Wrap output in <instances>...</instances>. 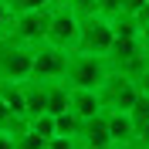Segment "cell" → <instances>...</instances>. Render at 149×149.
Returning a JSON list of instances; mask_svg holds the SVG:
<instances>
[{"instance_id":"cell-1","label":"cell","mask_w":149,"mask_h":149,"mask_svg":"<svg viewBox=\"0 0 149 149\" xmlns=\"http://www.w3.org/2000/svg\"><path fill=\"white\" fill-rule=\"evenodd\" d=\"M109 61L102 54H85V51H71L68 58V74L65 81L68 88H98L105 81V74H109Z\"/></svg>"},{"instance_id":"cell-2","label":"cell","mask_w":149,"mask_h":149,"mask_svg":"<svg viewBox=\"0 0 149 149\" xmlns=\"http://www.w3.org/2000/svg\"><path fill=\"white\" fill-rule=\"evenodd\" d=\"M34 65V47L17 37H0V81H24L31 78Z\"/></svg>"},{"instance_id":"cell-3","label":"cell","mask_w":149,"mask_h":149,"mask_svg":"<svg viewBox=\"0 0 149 149\" xmlns=\"http://www.w3.org/2000/svg\"><path fill=\"white\" fill-rule=\"evenodd\" d=\"M112 44H115V27H112V17L105 14H92V17H81V27H78V44L74 51H85V54H109Z\"/></svg>"},{"instance_id":"cell-4","label":"cell","mask_w":149,"mask_h":149,"mask_svg":"<svg viewBox=\"0 0 149 149\" xmlns=\"http://www.w3.org/2000/svg\"><path fill=\"white\" fill-rule=\"evenodd\" d=\"M136 98H139V85H136V78L122 71H109L105 81L98 85V102L105 112H129Z\"/></svg>"},{"instance_id":"cell-5","label":"cell","mask_w":149,"mask_h":149,"mask_svg":"<svg viewBox=\"0 0 149 149\" xmlns=\"http://www.w3.org/2000/svg\"><path fill=\"white\" fill-rule=\"evenodd\" d=\"M68 58H71V51L51 44V41L37 44L34 47V65H31V78H37V81H65Z\"/></svg>"},{"instance_id":"cell-6","label":"cell","mask_w":149,"mask_h":149,"mask_svg":"<svg viewBox=\"0 0 149 149\" xmlns=\"http://www.w3.org/2000/svg\"><path fill=\"white\" fill-rule=\"evenodd\" d=\"M78 27H81V17H74L71 7L61 3V7H51V24H47V41L65 51H74L78 44Z\"/></svg>"},{"instance_id":"cell-7","label":"cell","mask_w":149,"mask_h":149,"mask_svg":"<svg viewBox=\"0 0 149 149\" xmlns=\"http://www.w3.org/2000/svg\"><path fill=\"white\" fill-rule=\"evenodd\" d=\"M47 24H51V7L44 10H27V14H14V31L10 37H17L24 44L37 47L47 41Z\"/></svg>"},{"instance_id":"cell-8","label":"cell","mask_w":149,"mask_h":149,"mask_svg":"<svg viewBox=\"0 0 149 149\" xmlns=\"http://www.w3.org/2000/svg\"><path fill=\"white\" fill-rule=\"evenodd\" d=\"M78 142L95 146V149H115V139H112V132H109V115L98 112V115H92V119H85L81 132H78Z\"/></svg>"},{"instance_id":"cell-9","label":"cell","mask_w":149,"mask_h":149,"mask_svg":"<svg viewBox=\"0 0 149 149\" xmlns=\"http://www.w3.org/2000/svg\"><path fill=\"white\" fill-rule=\"evenodd\" d=\"M20 88H24V112H27V122L37 119V115H44L47 112V81L24 78Z\"/></svg>"},{"instance_id":"cell-10","label":"cell","mask_w":149,"mask_h":149,"mask_svg":"<svg viewBox=\"0 0 149 149\" xmlns=\"http://www.w3.org/2000/svg\"><path fill=\"white\" fill-rule=\"evenodd\" d=\"M109 115V132L115 139V149H132L136 146V129H132L129 112H105Z\"/></svg>"},{"instance_id":"cell-11","label":"cell","mask_w":149,"mask_h":149,"mask_svg":"<svg viewBox=\"0 0 149 149\" xmlns=\"http://www.w3.org/2000/svg\"><path fill=\"white\" fill-rule=\"evenodd\" d=\"M129 115H132V129H136V146L132 149H149V95L136 98Z\"/></svg>"},{"instance_id":"cell-12","label":"cell","mask_w":149,"mask_h":149,"mask_svg":"<svg viewBox=\"0 0 149 149\" xmlns=\"http://www.w3.org/2000/svg\"><path fill=\"white\" fill-rule=\"evenodd\" d=\"M71 112L81 122L98 115V112H105L102 102H98V88H71Z\"/></svg>"},{"instance_id":"cell-13","label":"cell","mask_w":149,"mask_h":149,"mask_svg":"<svg viewBox=\"0 0 149 149\" xmlns=\"http://www.w3.org/2000/svg\"><path fill=\"white\" fill-rule=\"evenodd\" d=\"M68 109H71V88H68V81H47V112L61 115Z\"/></svg>"},{"instance_id":"cell-14","label":"cell","mask_w":149,"mask_h":149,"mask_svg":"<svg viewBox=\"0 0 149 149\" xmlns=\"http://www.w3.org/2000/svg\"><path fill=\"white\" fill-rule=\"evenodd\" d=\"M24 129H27V119L17 115V112L7 105V98L0 95V132H7V136H20Z\"/></svg>"},{"instance_id":"cell-15","label":"cell","mask_w":149,"mask_h":149,"mask_svg":"<svg viewBox=\"0 0 149 149\" xmlns=\"http://www.w3.org/2000/svg\"><path fill=\"white\" fill-rule=\"evenodd\" d=\"M54 122H58V136H74V139H78V132H81V119H78L71 109L61 112V115H54Z\"/></svg>"},{"instance_id":"cell-16","label":"cell","mask_w":149,"mask_h":149,"mask_svg":"<svg viewBox=\"0 0 149 149\" xmlns=\"http://www.w3.org/2000/svg\"><path fill=\"white\" fill-rule=\"evenodd\" d=\"M27 129H34L37 136H44V139H51V136H58V122L51 112H44V115H37V119L27 122Z\"/></svg>"},{"instance_id":"cell-17","label":"cell","mask_w":149,"mask_h":149,"mask_svg":"<svg viewBox=\"0 0 149 149\" xmlns=\"http://www.w3.org/2000/svg\"><path fill=\"white\" fill-rule=\"evenodd\" d=\"M44 136H37L34 129H24L20 136H14V149H44Z\"/></svg>"},{"instance_id":"cell-18","label":"cell","mask_w":149,"mask_h":149,"mask_svg":"<svg viewBox=\"0 0 149 149\" xmlns=\"http://www.w3.org/2000/svg\"><path fill=\"white\" fill-rule=\"evenodd\" d=\"M14 14H27V10H44L51 7V0H3Z\"/></svg>"},{"instance_id":"cell-19","label":"cell","mask_w":149,"mask_h":149,"mask_svg":"<svg viewBox=\"0 0 149 149\" xmlns=\"http://www.w3.org/2000/svg\"><path fill=\"white\" fill-rule=\"evenodd\" d=\"M68 7L74 17H92V14H98V0H68Z\"/></svg>"},{"instance_id":"cell-20","label":"cell","mask_w":149,"mask_h":149,"mask_svg":"<svg viewBox=\"0 0 149 149\" xmlns=\"http://www.w3.org/2000/svg\"><path fill=\"white\" fill-rule=\"evenodd\" d=\"M44 149H78V139L74 136H51L44 142Z\"/></svg>"},{"instance_id":"cell-21","label":"cell","mask_w":149,"mask_h":149,"mask_svg":"<svg viewBox=\"0 0 149 149\" xmlns=\"http://www.w3.org/2000/svg\"><path fill=\"white\" fill-rule=\"evenodd\" d=\"M10 31H14V10L0 0V37H7Z\"/></svg>"},{"instance_id":"cell-22","label":"cell","mask_w":149,"mask_h":149,"mask_svg":"<svg viewBox=\"0 0 149 149\" xmlns=\"http://www.w3.org/2000/svg\"><path fill=\"white\" fill-rule=\"evenodd\" d=\"M149 0H119V14H125V17H139V10L146 7Z\"/></svg>"},{"instance_id":"cell-23","label":"cell","mask_w":149,"mask_h":149,"mask_svg":"<svg viewBox=\"0 0 149 149\" xmlns=\"http://www.w3.org/2000/svg\"><path fill=\"white\" fill-rule=\"evenodd\" d=\"M136 85H139V95H149V65L136 74Z\"/></svg>"},{"instance_id":"cell-24","label":"cell","mask_w":149,"mask_h":149,"mask_svg":"<svg viewBox=\"0 0 149 149\" xmlns=\"http://www.w3.org/2000/svg\"><path fill=\"white\" fill-rule=\"evenodd\" d=\"M0 149H14V136H7V132H0Z\"/></svg>"},{"instance_id":"cell-25","label":"cell","mask_w":149,"mask_h":149,"mask_svg":"<svg viewBox=\"0 0 149 149\" xmlns=\"http://www.w3.org/2000/svg\"><path fill=\"white\" fill-rule=\"evenodd\" d=\"M136 20H139V24H149V3L139 10V17H136Z\"/></svg>"},{"instance_id":"cell-26","label":"cell","mask_w":149,"mask_h":149,"mask_svg":"<svg viewBox=\"0 0 149 149\" xmlns=\"http://www.w3.org/2000/svg\"><path fill=\"white\" fill-rule=\"evenodd\" d=\"M61 3H68V0H51V7H61Z\"/></svg>"},{"instance_id":"cell-27","label":"cell","mask_w":149,"mask_h":149,"mask_svg":"<svg viewBox=\"0 0 149 149\" xmlns=\"http://www.w3.org/2000/svg\"><path fill=\"white\" fill-rule=\"evenodd\" d=\"M78 149H95V146H85V142H78Z\"/></svg>"}]
</instances>
